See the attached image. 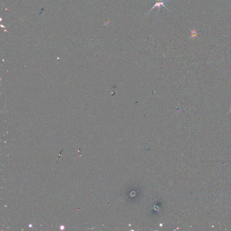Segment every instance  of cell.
<instances>
[{
  "instance_id": "7a4b0ae2",
  "label": "cell",
  "mask_w": 231,
  "mask_h": 231,
  "mask_svg": "<svg viewBox=\"0 0 231 231\" xmlns=\"http://www.w3.org/2000/svg\"><path fill=\"white\" fill-rule=\"evenodd\" d=\"M196 32H195L194 30H193V31H191V37H194L196 36Z\"/></svg>"
},
{
  "instance_id": "6da1fadb",
  "label": "cell",
  "mask_w": 231,
  "mask_h": 231,
  "mask_svg": "<svg viewBox=\"0 0 231 231\" xmlns=\"http://www.w3.org/2000/svg\"><path fill=\"white\" fill-rule=\"evenodd\" d=\"M159 1H158V0H156V3L155 4V5H153V7L149 10V11L148 12V13L146 14V15H148V14L149 13V12L151 11L153 9H154L155 8L157 7L158 9V10H159V12L160 11V8H161V5H163L164 8H165L166 9H167L168 11H169V9H167V8L166 7L165 5H164V3H167V2H169V1L168 0H166V1H160V2H159Z\"/></svg>"
}]
</instances>
